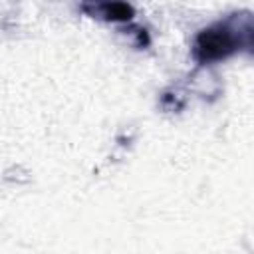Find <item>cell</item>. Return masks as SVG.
<instances>
[{
	"label": "cell",
	"mask_w": 254,
	"mask_h": 254,
	"mask_svg": "<svg viewBox=\"0 0 254 254\" xmlns=\"http://www.w3.org/2000/svg\"><path fill=\"white\" fill-rule=\"evenodd\" d=\"M240 46L238 34L228 24H212L204 30H200L192 44V56L198 64H210L220 62L232 56Z\"/></svg>",
	"instance_id": "6da1fadb"
},
{
	"label": "cell",
	"mask_w": 254,
	"mask_h": 254,
	"mask_svg": "<svg viewBox=\"0 0 254 254\" xmlns=\"http://www.w3.org/2000/svg\"><path fill=\"white\" fill-rule=\"evenodd\" d=\"M95 10L105 20H111V22H127L135 14L133 6L131 4H125V2H105V4L95 6Z\"/></svg>",
	"instance_id": "7a4b0ae2"
}]
</instances>
